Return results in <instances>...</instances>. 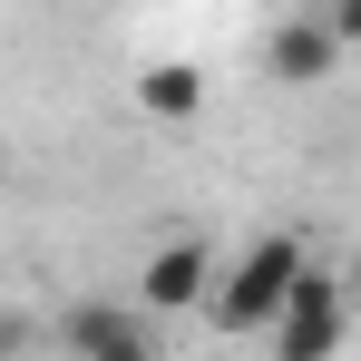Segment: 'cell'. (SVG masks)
Returning <instances> with one entry per match:
<instances>
[{
	"label": "cell",
	"instance_id": "3",
	"mask_svg": "<svg viewBox=\"0 0 361 361\" xmlns=\"http://www.w3.org/2000/svg\"><path fill=\"white\" fill-rule=\"evenodd\" d=\"M342 342H352V293H342V274H322V264H312V274H302V293H293V312L274 322V342H264V352H274V361H332Z\"/></svg>",
	"mask_w": 361,
	"mask_h": 361
},
{
	"label": "cell",
	"instance_id": "9",
	"mask_svg": "<svg viewBox=\"0 0 361 361\" xmlns=\"http://www.w3.org/2000/svg\"><path fill=\"white\" fill-rule=\"evenodd\" d=\"M0 185H10V147H0Z\"/></svg>",
	"mask_w": 361,
	"mask_h": 361
},
{
	"label": "cell",
	"instance_id": "5",
	"mask_svg": "<svg viewBox=\"0 0 361 361\" xmlns=\"http://www.w3.org/2000/svg\"><path fill=\"white\" fill-rule=\"evenodd\" d=\"M332 59H342V39H332V20H322V10H302V20H274V30H264V68H274V78H332Z\"/></svg>",
	"mask_w": 361,
	"mask_h": 361
},
{
	"label": "cell",
	"instance_id": "6",
	"mask_svg": "<svg viewBox=\"0 0 361 361\" xmlns=\"http://www.w3.org/2000/svg\"><path fill=\"white\" fill-rule=\"evenodd\" d=\"M137 108H147V118H195V108H205V68H195V59L137 68Z\"/></svg>",
	"mask_w": 361,
	"mask_h": 361
},
{
	"label": "cell",
	"instance_id": "1",
	"mask_svg": "<svg viewBox=\"0 0 361 361\" xmlns=\"http://www.w3.org/2000/svg\"><path fill=\"white\" fill-rule=\"evenodd\" d=\"M302 274H312V254H302V235H254L215 274V302H205V322L225 332V342H274V322L293 312Z\"/></svg>",
	"mask_w": 361,
	"mask_h": 361
},
{
	"label": "cell",
	"instance_id": "8",
	"mask_svg": "<svg viewBox=\"0 0 361 361\" xmlns=\"http://www.w3.org/2000/svg\"><path fill=\"white\" fill-rule=\"evenodd\" d=\"M342 293H352V312H361V254H352V274H342Z\"/></svg>",
	"mask_w": 361,
	"mask_h": 361
},
{
	"label": "cell",
	"instance_id": "7",
	"mask_svg": "<svg viewBox=\"0 0 361 361\" xmlns=\"http://www.w3.org/2000/svg\"><path fill=\"white\" fill-rule=\"evenodd\" d=\"M322 20H332V39H342V49H361V0H342V10H322Z\"/></svg>",
	"mask_w": 361,
	"mask_h": 361
},
{
	"label": "cell",
	"instance_id": "2",
	"mask_svg": "<svg viewBox=\"0 0 361 361\" xmlns=\"http://www.w3.org/2000/svg\"><path fill=\"white\" fill-rule=\"evenodd\" d=\"M59 352L68 361H157V322L118 293H78L59 312Z\"/></svg>",
	"mask_w": 361,
	"mask_h": 361
},
{
	"label": "cell",
	"instance_id": "4",
	"mask_svg": "<svg viewBox=\"0 0 361 361\" xmlns=\"http://www.w3.org/2000/svg\"><path fill=\"white\" fill-rule=\"evenodd\" d=\"M215 274H225V264H215L205 235H166L147 254V274H137V312H147V322H157V312H205V302H215Z\"/></svg>",
	"mask_w": 361,
	"mask_h": 361
}]
</instances>
